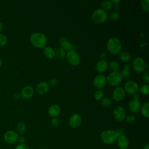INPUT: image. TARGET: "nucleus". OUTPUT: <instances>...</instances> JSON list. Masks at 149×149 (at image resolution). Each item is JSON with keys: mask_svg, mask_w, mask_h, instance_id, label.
<instances>
[{"mask_svg": "<svg viewBox=\"0 0 149 149\" xmlns=\"http://www.w3.org/2000/svg\"><path fill=\"white\" fill-rule=\"evenodd\" d=\"M148 0H142L141 1V6L143 10L146 12H149V7H148Z\"/></svg>", "mask_w": 149, "mask_h": 149, "instance_id": "32", "label": "nucleus"}, {"mask_svg": "<svg viewBox=\"0 0 149 149\" xmlns=\"http://www.w3.org/2000/svg\"><path fill=\"white\" fill-rule=\"evenodd\" d=\"M143 149H149V144L147 143L144 147Z\"/></svg>", "mask_w": 149, "mask_h": 149, "instance_id": "45", "label": "nucleus"}, {"mask_svg": "<svg viewBox=\"0 0 149 149\" xmlns=\"http://www.w3.org/2000/svg\"><path fill=\"white\" fill-rule=\"evenodd\" d=\"M26 130V125L23 122H19L16 125V131L17 134H23Z\"/></svg>", "mask_w": 149, "mask_h": 149, "instance_id": "25", "label": "nucleus"}, {"mask_svg": "<svg viewBox=\"0 0 149 149\" xmlns=\"http://www.w3.org/2000/svg\"><path fill=\"white\" fill-rule=\"evenodd\" d=\"M126 93L123 88L118 87L115 88L112 92V98L115 101H120L125 97Z\"/></svg>", "mask_w": 149, "mask_h": 149, "instance_id": "13", "label": "nucleus"}, {"mask_svg": "<svg viewBox=\"0 0 149 149\" xmlns=\"http://www.w3.org/2000/svg\"><path fill=\"white\" fill-rule=\"evenodd\" d=\"M2 61L1 58H0V68H1V65H2Z\"/></svg>", "mask_w": 149, "mask_h": 149, "instance_id": "48", "label": "nucleus"}, {"mask_svg": "<svg viewBox=\"0 0 149 149\" xmlns=\"http://www.w3.org/2000/svg\"><path fill=\"white\" fill-rule=\"evenodd\" d=\"M142 79L144 83H146L147 84L149 83V72H148V70H147L143 73Z\"/></svg>", "mask_w": 149, "mask_h": 149, "instance_id": "36", "label": "nucleus"}, {"mask_svg": "<svg viewBox=\"0 0 149 149\" xmlns=\"http://www.w3.org/2000/svg\"><path fill=\"white\" fill-rule=\"evenodd\" d=\"M19 137V134L16 132L14 130H8L5 133L3 140L6 143L13 144L17 141Z\"/></svg>", "mask_w": 149, "mask_h": 149, "instance_id": "8", "label": "nucleus"}, {"mask_svg": "<svg viewBox=\"0 0 149 149\" xmlns=\"http://www.w3.org/2000/svg\"><path fill=\"white\" fill-rule=\"evenodd\" d=\"M60 112L61 107L57 104H53L51 105L48 109V115L52 118H56L59 115Z\"/></svg>", "mask_w": 149, "mask_h": 149, "instance_id": "17", "label": "nucleus"}, {"mask_svg": "<svg viewBox=\"0 0 149 149\" xmlns=\"http://www.w3.org/2000/svg\"><path fill=\"white\" fill-rule=\"evenodd\" d=\"M81 123V117L78 113L72 114L68 120V123L70 127L75 129L78 127Z\"/></svg>", "mask_w": 149, "mask_h": 149, "instance_id": "11", "label": "nucleus"}, {"mask_svg": "<svg viewBox=\"0 0 149 149\" xmlns=\"http://www.w3.org/2000/svg\"><path fill=\"white\" fill-rule=\"evenodd\" d=\"M26 141V139L23 136H20V137H19V139H18V140L17 141H19L20 143V144H23V143H24Z\"/></svg>", "mask_w": 149, "mask_h": 149, "instance_id": "41", "label": "nucleus"}, {"mask_svg": "<svg viewBox=\"0 0 149 149\" xmlns=\"http://www.w3.org/2000/svg\"><path fill=\"white\" fill-rule=\"evenodd\" d=\"M125 119L126 120V122L129 124H133L136 120V117L132 115H129L127 116Z\"/></svg>", "mask_w": 149, "mask_h": 149, "instance_id": "35", "label": "nucleus"}, {"mask_svg": "<svg viewBox=\"0 0 149 149\" xmlns=\"http://www.w3.org/2000/svg\"><path fill=\"white\" fill-rule=\"evenodd\" d=\"M40 149H45V148H40Z\"/></svg>", "mask_w": 149, "mask_h": 149, "instance_id": "49", "label": "nucleus"}, {"mask_svg": "<svg viewBox=\"0 0 149 149\" xmlns=\"http://www.w3.org/2000/svg\"><path fill=\"white\" fill-rule=\"evenodd\" d=\"M123 89L125 93L133 95L137 93L139 90V87L136 82L134 81H127L125 83Z\"/></svg>", "mask_w": 149, "mask_h": 149, "instance_id": "9", "label": "nucleus"}, {"mask_svg": "<svg viewBox=\"0 0 149 149\" xmlns=\"http://www.w3.org/2000/svg\"><path fill=\"white\" fill-rule=\"evenodd\" d=\"M13 97L15 100H19L20 97V94H19V93H15L13 95Z\"/></svg>", "mask_w": 149, "mask_h": 149, "instance_id": "43", "label": "nucleus"}, {"mask_svg": "<svg viewBox=\"0 0 149 149\" xmlns=\"http://www.w3.org/2000/svg\"><path fill=\"white\" fill-rule=\"evenodd\" d=\"M91 17L95 23L101 24L106 22L108 19V15L107 11L102 9H98L93 12Z\"/></svg>", "mask_w": 149, "mask_h": 149, "instance_id": "4", "label": "nucleus"}, {"mask_svg": "<svg viewBox=\"0 0 149 149\" xmlns=\"http://www.w3.org/2000/svg\"><path fill=\"white\" fill-rule=\"evenodd\" d=\"M3 27V23H2L1 22H0V31H1L2 30Z\"/></svg>", "mask_w": 149, "mask_h": 149, "instance_id": "46", "label": "nucleus"}, {"mask_svg": "<svg viewBox=\"0 0 149 149\" xmlns=\"http://www.w3.org/2000/svg\"><path fill=\"white\" fill-rule=\"evenodd\" d=\"M58 84V81L57 80L55 79V78H53V79H51L49 81V86H56Z\"/></svg>", "mask_w": 149, "mask_h": 149, "instance_id": "39", "label": "nucleus"}, {"mask_svg": "<svg viewBox=\"0 0 149 149\" xmlns=\"http://www.w3.org/2000/svg\"><path fill=\"white\" fill-rule=\"evenodd\" d=\"M112 6H113V3H112V2L111 1L105 0V1H102L101 3V9H102L105 11L111 9Z\"/></svg>", "mask_w": 149, "mask_h": 149, "instance_id": "26", "label": "nucleus"}, {"mask_svg": "<svg viewBox=\"0 0 149 149\" xmlns=\"http://www.w3.org/2000/svg\"><path fill=\"white\" fill-rule=\"evenodd\" d=\"M106 54L105 52H102L101 53V54L100 55V57L101 59V60H104L106 58Z\"/></svg>", "mask_w": 149, "mask_h": 149, "instance_id": "42", "label": "nucleus"}, {"mask_svg": "<svg viewBox=\"0 0 149 149\" xmlns=\"http://www.w3.org/2000/svg\"><path fill=\"white\" fill-rule=\"evenodd\" d=\"M132 67L136 72L141 73L146 69V62L142 58L137 57L132 62Z\"/></svg>", "mask_w": 149, "mask_h": 149, "instance_id": "7", "label": "nucleus"}, {"mask_svg": "<svg viewBox=\"0 0 149 149\" xmlns=\"http://www.w3.org/2000/svg\"><path fill=\"white\" fill-rule=\"evenodd\" d=\"M104 92L101 90H97V91H95L93 95L94 98L97 101L101 100L104 98Z\"/></svg>", "mask_w": 149, "mask_h": 149, "instance_id": "29", "label": "nucleus"}, {"mask_svg": "<svg viewBox=\"0 0 149 149\" xmlns=\"http://www.w3.org/2000/svg\"><path fill=\"white\" fill-rule=\"evenodd\" d=\"M101 101V104L104 107H108L110 106L112 103V99L109 97L103 98Z\"/></svg>", "mask_w": 149, "mask_h": 149, "instance_id": "30", "label": "nucleus"}, {"mask_svg": "<svg viewBox=\"0 0 149 149\" xmlns=\"http://www.w3.org/2000/svg\"><path fill=\"white\" fill-rule=\"evenodd\" d=\"M133 97L134 100H139V98H140V95L139 94L136 93L135 94L133 95Z\"/></svg>", "mask_w": 149, "mask_h": 149, "instance_id": "44", "label": "nucleus"}, {"mask_svg": "<svg viewBox=\"0 0 149 149\" xmlns=\"http://www.w3.org/2000/svg\"><path fill=\"white\" fill-rule=\"evenodd\" d=\"M34 92V89L31 86H26L22 88L20 93V96L24 100H29L33 97Z\"/></svg>", "mask_w": 149, "mask_h": 149, "instance_id": "14", "label": "nucleus"}, {"mask_svg": "<svg viewBox=\"0 0 149 149\" xmlns=\"http://www.w3.org/2000/svg\"><path fill=\"white\" fill-rule=\"evenodd\" d=\"M111 2H112V3H115V4H118V3L120 2V1H119V0H118V1H112Z\"/></svg>", "mask_w": 149, "mask_h": 149, "instance_id": "47", "label": "nucleus"}, {"mask_svg": "<svg viewBox=\"0 0 149 149\" xmlns=\"http://www.w3.org/2000/svg\"><path fill=\"white\" fill-rule=\"evenodd\" d=\"M60 45L61 47V48L64 51H70L73 49V45L72 44L68 41L66 39L62 38L60 41Z\"/></svg>", "mask_w": 149, "mask_h": 149, "instance_id": "20", "label": "nucleus"}, {"mask_svg": "<svg viewBox=\"0 0 149 149\" xmlns=\"http://www.w3.org/2000/svg\"><path fill=\"white\" fill-rule=\"evenodd\" d=\"M117 144L119 148L126 149L129 147V140L125 135L119 136L117 139Z\"/></svg>", "mask_w": 149, "mask_h": 149, "instance_id": "18", "label": "nucleus"}, {"mask_svg": "<svg viewBox=\"0 0 149 149\" xmlns=\"http://www.w3.org/2000/svg\"><path fill=\"white\" fill-rule=\"evenodd\" d=\"M108 68V63L105 60H100L95 65V70L98 73L105 72Z\"/></svg>", "mask_w": 149, "mask_h": 149, "instance_id": "19", "label": "nucleus"}, {"mask_svg": "<svg viewBox=\"0 0 149 149\" xmlns=\"http://www.w3.org/2000/svg\"><path fill=\"white\" fill-rule=\"evenodd\" d=\"M113 116L114 119L119 122L123 120L126 118V112L124 108L122 106H117L113 111Z\"/></svg>", "mask_w": 149, "mask_h": 149, "instance_id": "10", "label": "nucleus"}, {"mask_svg": "<svg viewBox=\"0 0 149 149\" xmlns=\"http://www.w3.org/2000/svg\"><path fill=\"white\" fill-rule=\"evenodd\" d=\"M140 91L142 94L148 95L149 94V86L147 84L143 85L140 88Z\"/></svg>", "mask_w": 149, "mask_h": 149, "instance_id": "31", "label": "nucleus"}, {"mask_svg": "<svg viewBox=\"0 0 149 149\" xmlns=\"http://www.w3.org/2000/svg\"><path fill=\"white\" fill-rule=\"evenodd\" d=\"M119 58L122 62L126 63V62H128L130 60L131 55L129 52L124 51L119 54Z\"/></svg>", "mask_w": 149, "mask_h": 149, "instance_id": "24", "label": "nucleus"}, {"mask_svg": "<svg viewBox=\"0 0 149 149\" xmlns=\"http://www.w3.org/2000/svg\"><path fill=\"white\" fill-rule=\"evenodd\" d=\"M107 84L106 77L102 74L97 75L93 80V84L94 87L98 90L102 88Z\"/></svg>", "mask_w": 149, "mask_h": 149, "instance_id": "12", "label": "nucleus"}, {"mask_svg": "<svg viewBox=\"0 0 149 149\" xmlns=\"http://www.w3.org/2000/svg\"><path fill=\"white\" fill-rule=\"evenodd\" d=\"M51 124L57 127L59 125V120L56 117V118H52L51 119Z\"/></svg>", "mask_w": 149, "mask_h": 149, "instance_id": "38", "label": "nucleus"}, {"mask_svg": "<svg viewBox=\"0 0 149 149\" xmlns=\"http://www.w3.org/2000/svg\"><path fill=\"white\" fill-rule=\"evenodd\" d=\"M30 41L34 47L42 48L46 47L47 38L44 34L40 32H36L31 35Z\"/></svg>", "mask_w": 149, "mask_h": 149, "instance_id": "1", "label": "nucleus"}, {"mask_svg": "<svg viewBox=\"0 0 149 149\" xmlns=\"http://www.w3.org/2000/svg\"><path fill=\"white\" fill-rule=\"evenodd\" d=\"M108 66L110 69L112 70V72H118V70L119 69V63L115 61H111L108 64Z\"/></svg>", "mask_w": 149, "mask_h": 149, "instance_id": "28", "label": "nucleus"}, {"mask_svg": "<svg viewBox=\"0 0 149 149\" xmlns=\"http://www.w3.org/2000/svg\"><path fill=\"white\" fill-rule=\"evenodd\" d=\"M148 107H149V103L148 102H146L143 104L140 108V113L143 116L144 118H148L149 117V113H148Z\"/></svg>", "mask_w": 149, "mask_h": 149, "instance_id": "23", "label": "nucleus"}, {"mask_svg": "<svg viewBox=\"0 0 149 149\" xmlns=\"http://www.w3.org/2000/svg\"><path fill=\"white\" fill-rule=\"evenodd\" d=\"M49 88V86L47 81H42L39 83L36 87V91L40 95L46 94Z\"/></svg>", "mask_w": 149, "mask_h": 149, "instance_id": "16", "label": "nucleus"}, {"mask_svg": "<svg viewBox=\"0 0 149 149\" xmlns=\"http://www.w3.org/2000/svg\"><path fill=\"white\" fill-rule=\"evenodd\" d=\"M115 131H116L118 137L124 136V134H125V132L122 129H116Z\"/></svg>", "mask_w": 149, "mask_h": 149, "instance_id": "40", "label": "nucleus"}, {"mask_svg": "<svg viewBox=\"0 0 149 149\" xmlns=\"http://www.w3.org/2000/svg\"><path fill=\"white\" fill-rule=\"evenodd\" d=\"M100 137L102 142L107 144L114 143L118 139V134L115 130L107 129L102 131L101 133Z\"/></svg>", "mask_w": 149, "mask_h": 149, "instance_id": "3", "label": "nucleus"}, {"mask_svg": "<svg viewBox=\"0 0 149 149\" xmlns=\"http://www.w3.org/2000/svg\"><path fill=\"white\" fill-rule=\"evenodd\" d=\"M44 55L48 59H52L55 57V50L51 47H45L44 48Z\"/></svg>", "mask_w": 149, "mask_h": 149, "instance_id": "21", "label": "nucleus"}, {"mask_svg": "<svg viewBox=\"0 0 149 149\" xmlns=\"http://www.w3.org/2000/svg\"><path fill=\"white\" fill-rule=\"evenodd\" d=\"M130 70V65L129 64L124 65L123 68L120 73L122 78L123 77L124 79H128L130 77L131 73Z\"/></svg>", "mask_w": 149, "mask_h": 149, "instance_id": "22", "label": "nucleus"}, {"mask_svg": "<svg viewBox=\"0 0 149 149\" xmlns=\"http://www.w3.org/2000/svg\"><path fill=\"white\" fill-rule=\"evenodd\" d=\"M141 102L139 100H132L128 105L129 110L133 113H136L140 111L141 108Z\"/></svg>", "mask_w": 149, "mask_h": 149, "instance_id": "15", "label": "nucleus"}, {"mask_svg": "<svg viewBox=\"0 0 149 149\" xmlns=\"http://www.w3.org/2000/svg\"><path fill=\"white\" fill-rule=\"evenodd\" d=\"M106 80L109 86H116L121 83L122 77L119 72H112L108 74Z\"/></svg>", "mask_w": 149, "mask_h": 149, "instance_id": "5", "label": "nucleus"}, {"mask_svg": "<svg viewBox=\"0 0 149 149\" xmlns=\"http://www.w3.org/2000/svg\"><path fill=\"white\" fill-rule=\"evenodd\" d=\"M8 42V38L6 36L3 34L0 33V47L5 46Z\"/></svg>", "mask_w": 149, "mask_h": 149, "instance_id": "34", "label": "nucleus"}, {"mask_svg": "<svg viewBox=\"0 0 149 149\" xmlns=\"http://www.w3.org/2000/svg\"><path fill=\"white\" fill-rule=\"evenodd\" d=\"M15 149H29V147L26 144L23 143V144H19L18 145H17L15 148Z\"/></svg>", "mask_w": 149, "mask_h": 149, "instance_id": "37", "label": "nucleus"}, {"mask_svg": "<svg viewBox=\"0 0 149 149\" xmlns=\"http://www.w3.org/2000/svg\"><path fill=\"white\" fill-rule=\"evenodd\" d=\"M66 58L70 65L74 66L78 65L80 61V58L78 53L74 49L67 52L66 54Z\"/></svg>", "mask_w": 149, "mask_h": 149, "instance_id": "6", "label": "nucleus"}, {"mask_svg": "<svg viewBox=\"0 0 149 149\" xmlns=\"http://www.w3.org/2000/svg\"><path fill=\"white\" fill-rule=\"evenodd\" d=\"M55 57H56L57 59H59V60L62 59L65 56V52L61 48L56 49L55 51Z\"/></svg>", "mask_w": 149, "mask_h": 149, "instance_id": "27", "label": "nucleus"}, {"mask_svg": "<svg viewBox=\"0 0 149 149\" xmlns=\"http://www.w3.org/2000/svg\"><path fill=\"white\" fill-rule=\"evenodd\" d=\"M120 16H119V14L116 12V11H114V12H112L109 13V17L110 19V20H112V21H116L119 19Z\"/></svg>", "mask_w": 149, "mask_h": 149, "instance_id": "33", "label": "nucleus"}, {"mask_svg": "<svg viewBox=\"0 0 149 149\" xmlns=\"http://www.w3.org/2000/svg\"><path fill=\"white\" fill-rule=\"evenodd\" d=\"M122 42L116 37H112L108 40L107 43V48L109 52L112 55L119 54L122 49Z\"/></svg>", "mask_w": 149, "mask_h": 149, "instance_id": "2", "label": "nucleus"}]
</instances>
